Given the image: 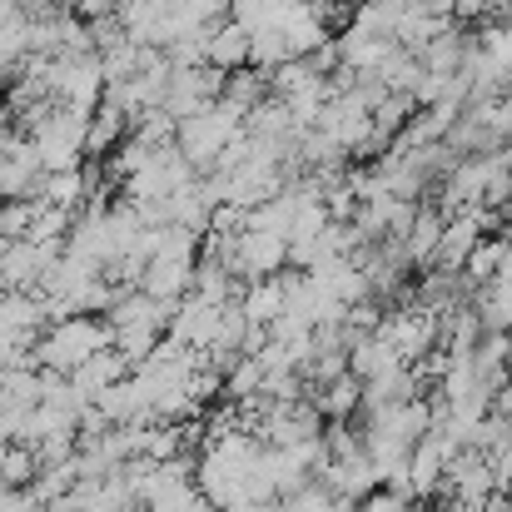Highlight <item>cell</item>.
Returning <instances> with one entry per match:
<instances>
[{"mask_svg":"<svg viewBox=\"0 0 512 512\" xmlns=\"http://www.w3.org/2000/svg\"><path fill=\"white\" fill-rule=\"evenodd\" d=\"M115 343V324L110 319H95V314H70L60 324H50L40 339H35V363L40 368H55V373H75L85 358H95L100 348Z\"/></svg>","mask_w":512,"mask_h":512,"instance_id":"obj_1","label":"cell"},{"mask_svg":"<svg viewBox=\"0 0 512 512\" xmlns=\"http://www.w3.org/2000/svg\"><path fill=\"white\" fill-rule=\"evenodd\" d=\"M244 120L249 115H239L234 105H224V100H214L209 110H199V115H189V120H179V135H174V145H179V155L194 165L199 174H209L219 165V155L244 135Z\"/></svg>","mask_w":512,"mask_h":512,"instance_id":"obj_2","label":"cell"},{"mask_svg":"<svg viewBox=\"0 0 512 512\" xmlns=\"http://www.w3.org/2000/svg\"><path fill=\"white\" fill-rule=\"evenodd\" d=\"M498 493V473L488 463L483 448H458L448 458V478H443V503L453 508H483Z\"/></svg>","mask_w":512,"mask_h":512,"instance_id":"obj_3","label":"cell"},{"mask_svg":"<svg viewBox=\"0 0 512 512\" xmlns=\"http://www.w3.org/2000/svg\"><path fill=\"white\" fill-rule=\"evenodd\" d=\"M488 229H493V209H458V214H448V224H443V244H438V259H433V269H448V274H463V264H468V254L488 239Z\"/></svg>","mask_w":512,"mask_h":512,"instance_id":"obj_4","label":"cell"},{"mask_svg":"<svg viewBox=\"0 0 512 512\" xmlns=\"http://www.w3.org/2000/svg\"><path fill=\"white\" fill-rule=\"evenodd\" d=\"M209 65H219V70L254 65V35H249L234 15H224V20L209 30Z\"/></svg>","mask_w":512,"mask_h":512,"instance_id":"obj_5","label":"cell"},{"mask_svg":"<svg viewBox=\"0 0 512 512\" xmlns=\"http://www.w3.org/2000/svg\"><path fill=\"white\" fill-rule=\"evenodd\" d=\"M304 398H314L329 423H348V418L363 413V378H358V373H343L329 388H314V393H304Z\"/></svg>","mask_w":512,"mask_h":512,"instance_id":"obj_6","label":"cell"},{"mask_svg":"<svg viewBox=\"0 0 512 512\" xmlns=\"http://www.w3.org/2000/svg\"><path fill=\"white\" fill-rule=\"evenodd\" d=\"M473 309L483 319V334H512V279H488L473 289Z\"/></svg>","mask_w":512,"mask_h":512,"instance_id":"obj_7","label":"cell"},{"mask_svg":"<svg viewBox=\"0 0 512 512\" xmlns=\"http://www.w3.org/2000/svg\"><path fill=\"white\" fill-rule=\"evenodd\" d=\"M443 224H448V214H443L438 204H433V209H418V219H413V229H408V239H403V254H408V264H413V269H423V264H433V259H438Z\"/></svg>","mask_w":512,"mask_h":512,"instance_id":"obj_8","label":"cell"},{"mask_svg":"<svg viewBox=\"0 0 512 512\" xmlns=\"http://www.w3.org/2000/svg\"><path fill=\"white\" fill-rule=\"evenodd\" d=\"M274 95V85H269V70H259V65H239V70H229V80H224V105H234L239 115H249L254 105H264Z\"/></svg>","mask_w":512,"mask_h":512,"instance_id":"obj_9","label":"cell"},{"mask_svg":"<svg viewBox=\"0 0 512 512\" xmlns=\"http://www.w3.org/2000/svg\"><path fill=\"white\" fill-rule=\"evenodd\" d=\"M239 304H244L249 324H274V319L284 314V274H269V279H254V284H244Z\"/></svg>","mask_w":512,"mask_h":512,"instance_id":"obj_10","label":"cell"},{"mask_svg":"<svg viewBox=\"0 0 512 512\" xmlns=\"http://www.w3.org/2000/svg\"><path fill=\"white\" fill-rule=\"evenodd\" d=\"M259 393H264V363H259V353H244V358L224 373V398L244 403V398H259Z\"/></svg>","mask_w":512,"mask_h":512,"instance_id":"obj_11","label":"cell"},{"mask_svg":"<svg viewBox=\"0 0 512 512\" xmlns=\"http://www.w3.org/2000/svg\"><path fill=\"white\" fill-rule=\"evenodd\" d=\"M40 478V453L30 443H10L5 458H0V483L5 488H30Z\"/></svg>","mask_w":512,"mask_h":512,"instance_id":"obj_12","label":"cell"},{"mask_svg":"<svg viewBox=\"0 0 512 512\" xmlns=\"http://www.w3.org/2000/svg\"><path fill=\"white\" fill-rule=\"evenodd\" d=\"M503 249H508V239H483V244L468 254L463 279H468V284H488V279L498 274V264H503Z\"/></svg>","mask_w":512,"mask_h":512,"instance_id":"obj_13","label":"cell"},{"mask_svg":"<svg viewBox=\"0 0 512 512\" xmlns=\"http://www.w3.org/2000/svg\"><path fill=\"white\" fill-rule=\"evenodd\" d=\"M160 339H165V334H160V329H150V324H130V329H115V348H120V353H125V358L135 363V368H140V363H145V358L155 353V343H160Z\"/></svg>","mask_w":512,"mask_h":512,"instance_id":"obj_14","label":"cell"},{"mask_svg":"<svg viewBox=\"0 0 512 512\" xmlns=\"http://www.w3.org/2000/svg\"><path fill=\"white\" fill-rule=\"evenodd\" d=\"M413 503L418 498H408V493H393V488H373L363 503H358V512H413Z\"/></svg>","mask_w":512,"mask_h":512,"instance_id":"obj_15","label":"cell"},{"mask_svg":"<svg viewBox=\"0 0 512 512\" xmlns=\"http://www.w3.org/2000/svg\"><path fill=\"white\" fill-rule=\"evenodd\" d=\"M493 413H503V418L512 423V378L503 383V388H498V398H493Z\"/></svg>","mask_w":512,"mask_h":512,"instance_id":"obj_16","label":"cell"},{"mask_svg":"<svg viewBox=\"0 0 512 512\" xmlns=\"http://www.w3.org/2000/svg\"><path fill=\"white\" fill-rule=\"evenodd\" d=\"M254 512H289V503H284V498H269V503H259Z\"/></svg>","mask_w":512,"mask_h":512,"instance_id":"obj_17","label":"cell"},{"mask_svg":"<svg viewBox=\"0 0 512 512\" xmlns=\"http://www.w3.org/2000/svg\"><path fill=\"white\" fill-rule=\"evenodd\" d=\"M214 512H244V508H214Z\"/></svg>","mask_w":512,"mask_h":512,"instance_id":"obj_18","label":"cell"},{"mask_svg":"<svg viewBox=\"0 0 512 512\" xmlns=\"http://www.w3.org/2000/svg\"><path fill=\"white\" fill-rule=\"evenodd\" d=\"M508 368H512V353H508Z\"/></svg>","mask_w":512,"mask_h":512,"instance_id":"obj_19","label":"cell"},{"mask_svg":"<svg viewBox=\"0 0 512 512\" xmlns=\"http://www.w3.org/2000/svg\"><path fill=\"white\" fill-rule=\"evenodd\" d=\"M358 5H363V0H358Z\"/></svg>","mask_w":512,"mask_h":512,"instance_id":"obj_20","label":"cell"}]
</instances>
